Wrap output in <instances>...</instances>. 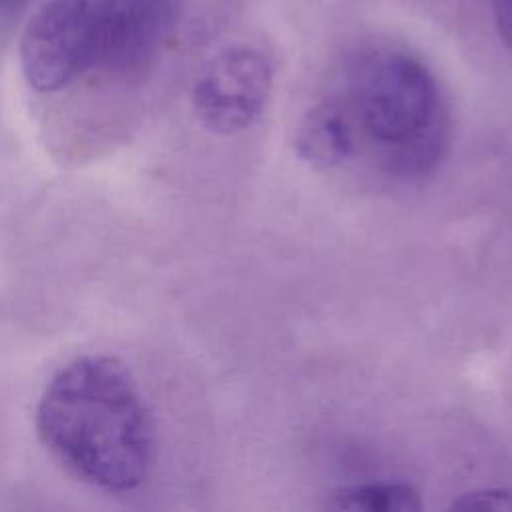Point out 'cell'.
<instances>
[{"instance_id": "6da1fadb", "label": "cell", "mask_w": 512, "mask_h": 512, "mask_svg": "<svg viewBox=\"0 0 512 512\" xmlns=\"http://www.w3.org/2000/svg\"><path fill=\"white\" fill-rule=\"evenodd\" d=\"M36 430L68 470L102 490L130 492L150 472L152 414L118 358L90 354L58 370L40 396Z\"/></svg>"}, {"instance_id": "7a4b0ae2", "label": "cell", "mask_w": 512, "mask_h": 512, "mask_svg": "<svg viewBox=\"0 0 512 512\" xmlns=\"http://www.w3.org/2000/svg\"><path fill=\"white\" fill-rule=\"evenodd\" d=\"M354 134L390 176L430 174L448 146V110L432 72L410 52L386 44L356 52L340 98Z\"/></svg>"}, {"instance_id": "3957f363", "label": "cell", "mask_w": 512, "mask_h": 512, "mask_svg": "<svg viewBox=\"0 0 512 512\" xmlns=\"http://www.w3.org/2000/svg\"><path fill=\"white\" fill-rule=\"evenodd\" d=\"M182 0H84L90 70H142L176 28Z\"/></svg>"}, {"instance_id": "277c9868", "label": "cell", "mask_w": 512, "mask_h": 512, "mask_svg": "<svg viewBox=\"0 0 512 512\" xmlns=\"http://www.w3.org/2000/svg\"><path fill=\"white\" fill-rule=\"evenodd\" d=\"M272 64L250 44H232L212 54L192 86V104L200 122L220 134L248 128L264 110L272 92Z\"/></svg>"}, {"instance_id": "5b68a950", "label": "cell", "mask_w": 512, "mask_h": 512, "mask_svg": "<svg viewBox=\"0 0 512 512\" xmlns=\"http://www.w3.org/2000/svg\"><path fill=\"white\" fill-rule=\"evenodd\" d=\"M20 64L38 92H56L90 72L84 0L46 2L24 28Z\"/></svg>"}, {"instance_id": "8992f818", "label": "cell", "mask_w": 512, "mask_h": 512, "mask_svg": "<svg viewBox=\"0 0 512 512\" xmlns=\"http://www.w3.org/2000/svg\"><path fill=\"white\" fill-rule=\"evenodd\" d=\"M354 148L356 134L340 100H326L312 106L296 130L298 156L318 168L344 162Z\"/></svg>"}, {"instance_id": "52a82bcc", "label": "cell", "mask_w": 512, "mask_h": 512, "mask_svg": "<svg viewBox=\"0 0 512 512\" xmlns=\"http://www.w3.org/2000/svg\"><path fill=\"white\" fill-rule=\"evenodd\" d=\"M328 506L350 512H416L422 510V496L406 482H364L340 488Z\"/></svg>"}, {"instance_id": "ba28073f", "label": "cell", "mask_w": 512, "mask_h": 512, "mask_svg": "<svg viewBox=\"0 0 512 512\" xmlns=\"http://www.w3.org/2000/svg\"><path fill=\"white\" fill-rule=\"evenodd\" d=\"M452 508L458 510H498L508 512L512 510V492L508 490H474L468 494H462L458 500L452 502Z\"/></svg>"}, {"instance_id": "9c48e42d", "label": "cell", "mask_w": 512, "mask_h": 512, "mask_svg": "<svg viewBox=\"0 0 512 512\" xmlns=\"http://www.w3.org/2000/svg\"><path fill=\"white\" fill-rule=\"evenodd\" d=\"M492 12L498 38L512 54V0H492Z\"/></svg>"}]
</instances>
